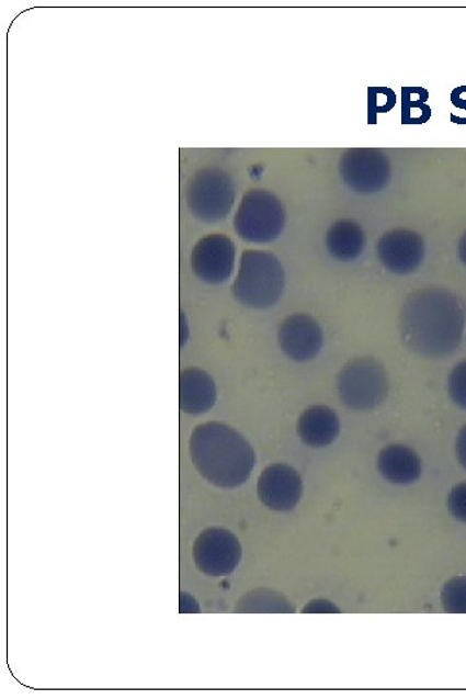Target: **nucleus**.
<instances>
[{
	"instance_id": "nucleus-1",
	"label": "nucleus",
	"mask_w": 466,
	"mask_h": 699,
	"mask_svg": "<svg viewBox=\"0 0 466 699\" xmlns=\"http://www.w3.org/2000/svg\"><path fill=\"white\" fill-rule=\"evenodd\" d=\"M399 327L407 348L428 359L446 358L461 346L465 308L454 293L428 288L408 295Z\"/></svg>"
},
{
	"instance_id": "nucleus-2",
	"label": "nucleus",
	"mask_w": 466,
	"mask_h": 699,
	"mask_svg": "<svg viewBox=\"0 0 466 699\" xmlns=\"http://www.w3.org/2000/svg\"><path fill=\"white\" fill-rule=\"evenodd\" d=\"M190 453L198 473L221 488L246 484L255 466L253 447L238 430L220 422H207L193 429Z\"/></svg>"
},
{
	"instance_id": "nucleus-3",
	"label": "nucleus",
	"mask_w": 466,
	"mask_h": 699,
	"mask_svg": "<svg viewBox=\"0 0 466 699\" xmlns=\"http://www.w3.org/2000/svg\"><path fill=\"white\" fill-rule=\"evenodd\" d=\"M285 286V273L276 256L263 250L243 251L235 298L243 306L264 309L277 304Z\"/></svg>"
},
{
	"instance_id": "nucleus-4",
	"label": "nucleus",
	"mask_w": 466,
	"mask_h": 699,
	"mask_svg": "<svg viewBox=\"0 0 466 699\" xmlns=\"http://www.w3.org/2000/svg\"><path fill=\"white\" fill-rule=\"evenodd\" d=\"M340 399L350 409L370 410L378 407L389 393L385 367L373 358L351 360L337 379Z\"/></svg>"
},
{
	"instance_id": "nucleus-5",
	"label": "nucleus",
	"mask_w": 466,
	"mask_h": 699,
	"mask_svg": "<svg viewBox=\"0 0 466 699\" xmlns=\"http://www.w3.org/2000/svg\"><path fill=\"white\" fill-rule=\"evenodd\" d=\"M285 221L284 206L275 194L253 190L241 200L235 216V230L243 240L266 244L282 235Z\"/></svg>"
},
{
	"instance_id": "nucleus-6",
	"label": "nucleus",
	"mask_w": 466,
	"mask_h": 699,
	"mask_svg": "<svg viewBox=\"0 0 466 699\" xmlns=\"http://www.w3.org/2000/svg\"><path fill=\"white\" fill-rule=\"evenodd\" d=\"M186 203L200 221L217 223L226 219L235 203L231 179L219 170L200 172L186 192Z\"/></svg>"
},
{
	"instance_id": "nucleus-7",
	"label": "nucleus",
	"mask_w": 466,
	"mask_h": 699,
	"mask_svg": "<svg viewBox=\"0 0 466 699\" xmlns=\"http://www.w3.org/2000/svg\"><path fill=\"white\" fill-rule=\"evenodd\" d=\"M340 172L349 189L363 194L377 193L390 182L387 157L377 149H351L341 157Z\"/></svg>"
},
{
	"instance_id": "nucleus-8",
	"label": "nucleus",
	"mask_w": 466,
	"mask_h": 699,
	"mask_svg": "<svg viewBox=\"0 0 466 699\" xmlns=\"http://www.w3.org/2000/svg\"><path fill=\"white\" fill-rule=\"evenodd\" d=\"M242 548L239 539L225 529H207L193 545V560L207 576H227L239 566Z\"/></svg>"
},
{
	"instance_id": "nucleus-9",
	"label": "nucleus",
	"mask_w": 466,
	"mask_h": 699,
	"mask_svg": "<svg viewBox=\"0 0 466 699\" xmlns=\"http://www.w3.org/2000/svg\"><path fill=\"white\" fill-rule=\"evenodd\" d=\"M235 259V244L228 236L207 235L192 250V270L206 284H224L232 275Z\"/></svg>"
},
{
	"instance_id": "nucleus-10",
	"label": "nucleus",
	"mask_w": 466,
	"mask_h": 699,
	"mask_svg": "<svg viewBox=\"0 0 466 699\" xmlns=\"http://www.w3.org/2000/svg\"><path fill=\"white\" fill-rule=\"evenodd\" d=\"M277 338L284 354L298 363L317 358L325 340L319 323L307 314H294L284 319Z\"/></svg>"
},
{
	"instance_id": "nucleus-11",
	"label": "nucleus",
	"mask_w": 466,
	"mask_h": 699,
	"mask_svg": "<svg viewBox=\"0 0 466 699\" xmlns=\"http://www.w3.org/2000/svg\"><path fill=\"white\" fill-rule=\"evenodd\" d=\"M377 253L386 270L397 275H408L420 268L425 245L414 230L398 228L379 239Z\"/></svg>"
},
{
	"instance_id": "nucleus-12",
	"label": "nucleus",
	"mask_w": 466,
	"mask_h": 699,
	"mask_svg": "<svg viewBox=\"0 0 466 699\" xmlns=\"http://www.w3.org/2000/svg\"><path fill=\"white\" fill-rule=\"evenodd\" d=\"M303 494V478L286 464L268 466L258 480V496L272 510L289 511L296 508Z\"/></svg>"
},
{
	"instance_id": "nucleus-13",
	"label": "nucleus",
	"mask_w": 466,
	"mask_h": 699,
	"mask_svg": "<svg viewBox=\"0 0 466 699\" xmlns=\"http://www.w3.org/2000/svg\"><path fill=\"white\" fill-rule=\"evenodd\" d=\"M217 402V386L209 373L189 367L179 379V405L184 414L201 415Z\"/></svg>"
},
{
	"instance_id": "nucleus-14",
	"label": "nucleus",
	"mask_w": 466,
	"mask_h": 699,
	"mask_svg": "<svg viewBox=\"0 0 466 699\" xmlns=\"http://www.w3.org/2000/svg\"><path fill=\"white\" fill-rule=\"evenodd\" d=\"M378 471L394 485H411L420 478L421 460L410 447L391 444L379 453Z\"/></svg>"
},
{
	"instance_id": "nucleus-15",
	"label": "nucleus",
	"mask_w": 466,
	"mask_h": 699,
	"mask_svg": "<svg viewBox=\"0 0 466 699\" xmlns=\"http://www.w3.org/2000/svg\"><path fill=\"white\" fill-rule=\"evenodd\" d=\"M297 432L300 439L311 447H327L340 435V419L334 410L327 406H312L300 415Z\"/></svg>"
},
{
	"instance_id": "nucleus-16",
	"label": "nucleus",
	"mask_w": 466,
	"mask_h": 699,
	"mask_svg": "<svg viewBox=\"0 0 466 699\" xmlns=\"http://www.w3.org/2000/svg\"><path fill=\"white\" fill-rule=\"evenodd\" d=\"M367 237L361 225L351 219L333 223L327 234V249L337 261L351 262L363 253Z\"/></svg>"
},
{
	"instance_id": "nucleus-17",
	"label": "nucleus",
	"mask_w": 466,
	"mask_h": 699,
	"mask_svg": "<svg viewBox=\"0 0 466 699\" xmlns=\"http://www.w3.org/2000/svg\"><path fill=\"white\" fill-rule=\"evenodd\" d=\"M236 612H294L293 605L283 595L269 589H255L236 605Z\"/></svg>"
},
{
	"instance_id": "nucleus-18",
	"label": "nucleus",
	"mask_w": 466,
	"mask_h": 699,
	"mask_svg": "<svg viewBox=\"0 0 466 699\" xmlns=\"http://www.w3.org/2000/svg\"><path fill=\"white\" fill-rule=\"evenodd\" d=\"M444 610L453 615H466V578H454L444 585L442 590Z\"/></svg>"
},
{
	"instance_id": "nucleus-19",
	"label": "nucleus",
	"mask_w": 466,
	"mask_h": 699,
	"mask_svg": "<svg viewBox=\"0 0 466 699\" xmlns=\"http://www.w3.org/2000/svg\"><path fill=\"white\" fill-rule=\"evenodd\" d=\"M448 392L455 405L466 409V360L458 363L448 377Z\"/></svg>"
},
{
	"instance_id": "nucleus-20",
	"label": "nucleus",
	"mask_w": 466,
	"mask_h": 699,
	"mask_svg": "<svg viewBox=\"0 0 466 699\" xmlns=\"http://www.w3.org/2000/svg\"><path fill=\"white\" fill-rule=\"evenodd\" d=\"M448 509L456 520L466 523V484L457 485L448 496Z\"/></svg>"
},
{
	"instance_id": "nucleus-21",
	"label": "nucleus",
	"mask_w": 466,
	"mask_h": 699,
	"mask_svg": "<svg viewBox=\"0 0 466 699\" xmlns=\"http://www.w3.org/2000/svg\"><path fill=\"white\" fill-rule=\"evenodd\" d=\"M304 612H340V609L327 600H315L306 605Z\"/></svg>"
},
{
	"instance_id": "nucleus-22",
	"label": "nucleus",
	"mask_w": 466,
	"mask_h": 699,
	"mask_svg": "<svg viewBox=\"0 0 466 699\" xmlns=\"http://www.w3.org/2000/svg\"><path fill=\"white\" fill-rule=\"evenodd\" d=\"M456 453H457L458 461H461V464L466 470V425L461 430V432H458L457 442H456Z\"/></svg>"
},
{
	"instance_id": "nucleus-23",
	"label": "nucleus",
	"mask_w": 466,
	"mask_h": 699,
	"mask_svg": "<svg viewBox=\"0 0 466 699\" xmlns=\"http://www.w3.org/2000/svg\"><path fill=\"white\" fill-rule=\"evenodd\" d=\"M181 601L185 602V611L186 612H198V604L195 601V598L191 597L190 595L186 594H182L181 595ZM184 611V612H185Z\"/></svg>"
},
{
	"instance_id": "nucleus-24",
	"label": "nucleus",
	"mask_w": 466,
	"mask_h": 699,
	"mask_svg": "<svg viewBox=\"0 0 466 699\" xmlns=\"http://www.w3.org/2000/svg\"><path fill=\"white\" fill-rule=\"evenodd\" d=\"M189 337H190L189 322H186V319L182 315V318H181V346H182V348H183L184 343L186 341H189Z\"/></svg>"
},
{
	"instance_id": "nucleus-25",
	"label": "nucleus",
	"mask_w": 466,
	"mask_h": 699,
	"mask_svg": "<svg viewBox=\"0 0 466 699\" xmlns=\"http://www.w3.org/2000/svg\"><path fill=\"white\" fill-rule=\"evenodd\" d=\"M458 255H461L462 261L466 266V233L462 237L461 245H458Z\"/></svg>"
}]
</instances>
